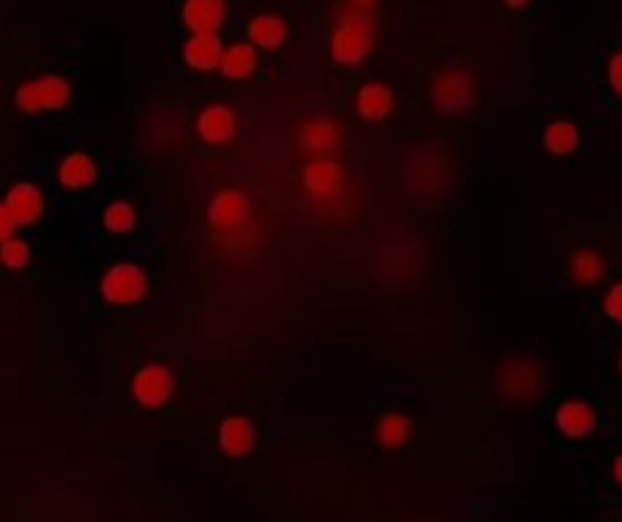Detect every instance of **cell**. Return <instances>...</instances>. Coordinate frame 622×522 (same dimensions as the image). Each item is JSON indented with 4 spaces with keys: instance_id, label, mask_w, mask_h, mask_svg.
<instances>
[{
    "instance_id": "4",
    "label": "cell",
    "mask_w": 622,
    "mask_h": 522,
    "mask_svg": "<svg viewBox=\"0 0 622 522\" xmlns=\"http://www.w3.org/2000/svg\"><path fill=\"white\" fill-rule=\"evenodd\" d=\"M430 98L443 113H461L473 104V80L461 71H443L430 86Z\"/></svg>"
},
{
    "instance_id": "3",
    "label": "cell",
    "mask_w": 622,
    "mask_h": 522,
    "mask_svg": "<svg viewBox=\"0 0 622 522\" xmlns=\"http://www.w3.org/2000/svg\"><path fill=\"white\" fill-rule=\"evenodd\" d=\"M68 101H71V83L65 77H55V74L31 80V83L19 86V92H16V104L25 113L61 110V107H68Z\"/></svg>"
},
{
    "instance_id": "17",
    "label": "cell",
    "mask_w": 622,
    "mask_h": 522,
    "mask_svg": "<svg viewBox=\"0 0 622 522\" xmlns=\"http://www.w3.org/2000/svg\"><path fill=\"white\" fill-rule=\"evenodd\" d=\"M220 449L232 458L254 449V425L247 419H226L220 425Z\"/></svg>"
},
{
    "instance_id": "14",
    "label": "cell",
    "mask_w": 622,
    "mask_h": 522,
    "mask_svg": "<svg viewBox=\"0 0 622 522\" xmlns=\"http://www.w3.org/2000/svg\"><path fill=\"white\" fill-rule=\"evenodd\" d=\"M354 107H357V113L363 116V120L382 123V120H388L391 110H394V92L388 86H382V83H366L357 92Z\"/></svg>"
},
{
    "instance_id": "2",
    "label": "cell",
    "mask_w": 622,
    "mask_h": 522,
    "mask_svg": "<svg viewBox=\"0 0 622 522\" xmlns=\"http://www.w3.org/2000/svg\"><path fill=\"white\" fill-rule=\"evenodd\" d=\"M101 294L113 306H135L147 297V275L135 263H116L101 278Z\"/></svg>"
},
{
    "instance_id": "24",
    "label": "cell",
    "mask_w": 622,
    "mask_h": 522,
    "mask_svg": "<svg viewBox=\"0 0 622 522\" xmlns=\"http://www.w3.org/2000/svg\"><path fill=\"white\" fill-rule=\"evenodd\" d=\"M0 260H4L7 269H25L28 260H31L28 242H22V239H7L4 245H0Z\"/></svg>"
},
{
    "instance_id": "10",
    "label": "cell",
    "mask_w": 622,
    "mask_h": 522,
    "mask_svg": "<svg viewBox=\"0 0 622 522\" xmlns=\"http://www.w3.org/2000/svg\"><path fill=\"white\" fill-rule=\"evenodd\" d=\"M555 425L565 437L580 440V437H589L598 428V413H595V406H589L586 400H568V403L558 406Z\"/></svg>"
},
{
    "instance_id": "18",
    "label": "cell",
    "mask_w": 622,
    "mask_h": 522,
    "mask_svg": "<svg viewBox=\"0 0 622 522\" xmlns=\"http://www.w3.org/2000/svg\"><path fill=\"white\" fill-rule=\"evenodd\" d=\"M501 379H504V391L510 397H534L537 382H540V373L528 361H510L501 370Z\"/></svg>"
},
{
    "instance_id": "15",
    "label": "cell",
    "mask_w": 622,
    "mask_h": 522,
    "mask_svg": "<svg viewBox=\"0 0 622 522\" xmlns=\"http://www.w3.org/2000/svg\"><path fill=\"white\" fill-rule=\"evenodd\" d=\"M260 65V58H257V46L254 43H235L223 52V62H220V71L223 77L229 80H247V77H254Z\"/></svg>"
},
{
    "instance_id": "20",
    "label": "cell",
    "mask_w": 622,
    "mask_h": 522,
    "mask_svg": "<svg viewBox=\"0 0 622 522\" xmlns=\"http://www.w3.org/2000/svg\"><path fill=\"white\" fill-rule=\"evenodd\" d=\"M543 147L552 156H571L580 147V129L571 120H555L543 132Z\"/></svg>"
},
{
    "instance_id": "16",
    "label": "cell",
    "mask_w": 622,
    "mask_h": 522,
    "mask_svg": "<svg viewBox=\"0 0 622 522\" xmlns=\"http://www.w3.org/2000/svg\"><path fill=\"white\" fill-rule=\"evenodd\" d=\"M95 178H98V168L86 153H71L58 165V181L68 190H86L89 184H95Z\"/></svg>"
},
{
    "instance_id": "13",
    "label": "cell",
    "mask_w": 622,
    "mask_h": 522,
    "mask_svg": "<svg viewBox=\"0 0 622 522\" xmlns=\"http://www.w3.org/2000/svg\"><path fill=\"white\" fill-rule=\"evenodd\" d=\"M238 129V120L235 113L226 107V104H211L199 113V135L208 141V144H226L232 141Z\"/></svg>"
},
{
    "instance_id": "26",
    "label": "cell",
    "mask_w": 622,
    "mask_h": 522,
    "mask_svg": "<svg viewBox=\"0 0 622 522\" xmlns=\"http://www.w3.org/2000/svg\"><path fill=\"white\" fill-rule=\"evenodd\" d=\"M607 80H610V89L622 98V52H616L607 62Z\"/></svg>"
},
{
    "instance_id": "7",
    "label": "cell",
    "mask_w": 622,
    "mask_h": 522,
    "mask_svg": "<svg viewBox=\"0 0 622 522\" xmlns=\"http://www.w3.org/2000/svg\"><path fill=\"white\" fill-rule=\"evenodd\" d=\"M302 184L315 199H330L342 187V165L336 159H330V156L311 159L302 168Z\"/></svg>"
},
{
    "instance_id": "6",
    "label": "cell",
    "mask_w": 622,
    "mask_h": 522,
    "mask_svg": "<svg viewBox=\"0 0 622 522\" xmlns=\"http://www.w3.org/2000/svg\"><path fill=\"white\" fill-rule=\"evenodd\" d=\"M132 394L141 406H162L171 400L174 394V376L168 367L162 364H150V367H141L132 379Z\"/></svg>"
},
{
    "instance_id": "19",
    "label": "cell",
    "mask_w": 622,
    "mask_h": 522,
    "mask_svg": "<svg viewBox=\"0 0 622 522\" xmlns=\"http://www.w3.org/2000/svg\"><path fill=\"white\" fill-rule=\"evenodd\" d=\"M247 37H251L257 49H278L287 43V25L278 16H257L247 25Z\"/></svg>"
},
{
    "instance_id": "11",
    "label": "cell",
    "mask_w": 622,
    "mask_h": 522,
    "mask_svg": "<svg viewBox=\"0 0 622 522\" xmlns=\"http://www.w3.org/2000/svg\"><path fill=\"white\" fill-rule=\"evenodd\" d=\"M223 52H226V46H223L220 34H193L190 40H186V46H183L186 65L196 68V71H214V68H220Z\"/></svg>"
},
{
    "instance_id": "25",
    "label": "cell",
    "mask_w": 622,
    "mask_h": 522,
    "mask_svg": "<svg viewBox=\"0 0 622 522\" xmlns=\"http://www.w3.org/2000/svg\"><path fill=\"white\" fill-rule=\"evenodd\" d=\"M604 315L610 321L622 324V281L607 290V297H604Z\"/></svg>"
},
{
    "instance_id": "22",
    "label": "cell",
    "mask_w": 622,
    "mask_h": 522,
    "mask_svg": "<svg viewBox=\"0 0 622 522\" xmlns=\"http://www.w3.org/2000/svg\"><path fill=\"white\" fill-rule=\"evenodd\" d=\"M376 437H379L382 446L400 449V446L412 437V422H409V416H403V413H388V416H382V419H379V428H376Z\"/></svg>"
},
{
    "instance_id": "1",
    "label": "cell",
    "mask_w": 622,
    "mask_h": 522,
    "mask_svg": "<svg viewBox=\"0 0 622 522\" xmlns=\"http://www.w3.org/2000/svg\"><path fill=\"white\" fill-rule=\"evenodd\" d=\"M376 46V19H372L366 10H357L354 13H345L333 31V40H330V52L339 65H360L363 58L372 52Z\"/></svg>"
},
{
    "instance_id": "21",
    "label": "cell",
    "mask_w": 622,
    "mask_h": 522,
    "mask_svg": "<svg viewBox=\"0 0 622 522\" xmlns=\"http://www.w3.org/2000/svg\"><path fill=\"white\" fill-rule=\"evenodd\" d=\"M568 269H571V278H574L577 284H583V287L598 284V281L604 278V260H601L595 251H589V248L577 251V254L571 257Z\"/></svg>"
},
{
    "instance_id": "27",
    "label": "cell",
    "mask_w": 622,
    "mask_h": 522,
    "mask_svg": "<svg viewBox=\"0 0 622 522\" xmlns=\"http://www.w3.org/2000/svg\"><path fill=\"white\" fill-rule=\"evenodd\" d=\"M13 232H16V220L7 211V205H0V245H4L7 239H13Z\"/></svg>"
},
{
    "instance_id": "30",
    "label": "cell",
    "mask_w": 622,
    "mask_h": 522,
    "mask_svg": "<svg viewBox=\"0 0 622 522\" xmlns=\"http://www.w3.org/2000/svg\"><path fill=\"white\" fill-rule=\"evenodd\" d=\"M504 4H507V7H516V10H519V7H525V4H528V0H504Z\"/></svg>"
},
{
    "instance_id": "23",
    "label": "cell",
    "mask_w": 622,
    "mask_h": 522,
    "mask_svg": "<svg viewBox=\"0 0 622 522\" xmlns=\"http://www.w3.org/2000/svg\"><path fill=\"white\" fill-rule=\"evenodd\" d=\"M104 226L110 232H119V236H122V232H132V226H135V208L129 202H113V205H107Z\"/></svg>"
},
{
    "instance_id": "12",
    "label": "cell",
    "mask_w": 622,
    "mask_h": 522,
    "mask_svg": "<svg viewBox=\"0 0 622 522\" xmlns=\"http://www.w3.org/2000/svg\"><path fill=\"white\" fill-rule=\"evenodd\" d=\"M7 211L13 214L16 226H31L43 217V193L34 187V184H16L10 193H7Z\"/></svg>"
},
{
    "instance_id": "28",
    "label": "cell",
    "mask_w": 622,
    "mask_h": 522,
    "mask_svg": "<svg viewBox=\"0 0 622 522\" xmlns=\"http://www.w3.org/2000/svg\"><path fill=\"white\" fill-rule=\"evenodd\" d=\"M613 480L622 486V455H616V458H613Z\"/></svg>"
},
{
    "instance_id": "9",
    "label": "cell",
    "mask_w": 622,
    "mask_h": 522,
    "mask_svg": "<svg viewBox=\"0 0 622 522\" xmlns=\"http://www.w3.org/2000/svg\"><path fill=\"white\" fill-rule=\"evenodd\" d=\"M183 25L193 34H217L226 25V0H186Z\"/></svg>"
},
{
    "instance_id": "31",
    "label": "cell",
    "mask_w": 622,
    "mask_h": 522,
    "mask_svg": "<svg viewBox=\"0 0 622 522\" xmlns=\"http://www.w3.org/2000/svg\"><path fill=\"white\" fill-rule=\"evenodd\" d=\"M619 373H622V352H619Z\"/></svg>"
},
{
    "instance_id": "29",
    "label": "cell",
    "mask_w": 622,
    "mask_h": 522,
    "mask_svg": "<svg viewBox=\"0 0 622 522\" xmlns=\"http://www.w3.org/2000/svg\"><path fill=\"white\" fill-rule=\"evenodd\" d=\"M351 4H354L357 10H369L372 4H376V0H351Z\"/></svg>"
},
{
    "instance_id": "8",
    "label": "cell",
    "mask_w": 622,
    "mask_h": 522,
    "mask_svg": "<svg viewBox=\"0 0 622 522\" xmlns=\"http://www.w3.org/2000/svg\"><path fill=\"white\" fill-rule=\"evenodd\" d=\"M293 138L308 153H333L339 147V126L330 123L327 116H311V120L296 126Z\"/></svg>"
},
{
    "instance_id": "5",
    "label": "cell",
    "mask_w": 622,
    "mask_h": 522,
    "mask_svg": "<svg viewBox=\"0 0 622 522\" xmlns=\"http://www.w3.org/2000/svg\"><path fill=\"white\" fill-rule=\"evenodd\" d=\"M251 214H254L251 199H247L244 193H238V190H223L208 205V220L220 232H238L247 220H251Z\"/></svg>"
}]
</instances>
